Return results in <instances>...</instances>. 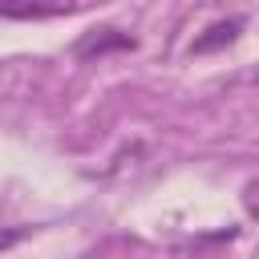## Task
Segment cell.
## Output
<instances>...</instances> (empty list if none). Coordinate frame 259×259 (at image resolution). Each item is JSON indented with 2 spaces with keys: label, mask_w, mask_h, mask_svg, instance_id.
<instances>
[{
  "label": "cell",
  "mask_w": 259,
  "mask_h": 259,
  "mask_svg": "<svg viewBox=\"0 0 259 259\" xmlns=\"http://www.w3.org/2000/svg\"><path fill=\"white\" fill-rule=\"evenodd\" d=\"M125 45H134V40H130V36H89V40H81V45H77V53H81V57H93V53L125 49Z\"/></svg>",
  "instance_id": "obj_3"
},
{
  "label": "cell",
  "mask_w": 259,
  "mask_h": 259,
  "mask_svg": "<svg viewBox=\"0 0 259 259\" xmlns=\"http://www.w3.org/2000/svg\"><path fill=\"white\" fill-rule=\"evenodd\" d=\"M235 32H239V20L214 24L210 36H198V40H194V53H206V49H214V45H223V40H235Z\"/></svg>",
  "instance_id": "obj_2"
},
{
  "label": "cell",
  "mask_w": 259,
  "mask_h": 259,
  "mask_svg": "<svg viewBox=\"0 0 259 259\" xmlns=\"http://www.w3.org/2000/svg\"><path fill=\"white\" fill-rule=\"evenodd\" d=\"M73 8L77 0H0V16H12V20H45V16H61Z\"/></svg>",
  "instance_id": "obj_1"
}]
</instances>
